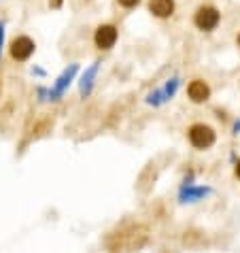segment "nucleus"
Wrapping results in <instances>:
<instances>
[{
	"mask_svg": "<svg viewBox=\"0 0 240 253\" xmlns=\"http://www.w3.org/2000/svg\"><path fill=\"white\" fill-rule=\"evenodd\" d=\"M189 143H192L196 149H208V147L215 145V130L206 124H194L187 132Z\"/></svg>",
	"mask_w": 240,
	"mask_h": 253,
	"instance_id": "nucleus-1",
	"label": "nucleus"
},
{
	"mask_svg": "<svg viewBox=\"0 0 240 253\" xmlns=\"http://www.w3.org/2000/svg\"><path fill=\"white\" fill-rule=\"evenodd\" d=\"M143 232H147V230L145 228H132L128 232H119V234H115L117 243L115 241L109 243V249H138V247H143L147 236L138 238V234H143Z\"/></svg>",
	"mask_w": 240,
	"mask_h": 253,
	"instance_id": "nucleus-2",
	"label": "nucleus"
},
{
	"mask_svg": "<svg viewBox=\"0 0 240 253\" xmlns=\"http://www.w3.org/2000/svg\"><path fill=\"white\" fill-rule=\"evenodd\" d=\"M219 19H221V15H219V11L215 9V6L202 4L200 9L196 11V15H194V24L200 28V30L210 32V30H215V28L219 26Z\"/></svg>",
	"mask_w": 240,
	"mask_h": 253,
	"instance_id": "nucleus-3",
	"label": "nucleus"
},
{
	"mask_svg": "<svg viewBox=\"0 0 240 253\" xmlns=\"http://www.w3.org/2000/svg\"><path fill=\"white\" fill-rule=\"evenodd\" d=\"M77 73H79V64H70L68 68L62 70V75L58 77V79H55V85L47 92V98H49V100H60L62 94L66 92V87L70 85V83H73V79H75V75H77Z\"/></svg>",
	"mask_w": 240,
	"mask_h": 253,
	"instance_id": "nucleus-4",
	"label": "nucleus"
},
{
	"mask_svg": "<svg viewBox=\"0 0 240 253\" xmlns=\"http://www.w3.org/2000/svg\"><path fill=\"white\" fill-rule=\"evenodd\" d=\"M179 85H181V79H176V77H172V79H168L164 87L155 89V92H151L149 96H147V104L160 107V104L168 102V100H170V98L176 94V89H179Z\"/></svg>",
	"mask_w": 240,
	"mask_h": 253,
	"instance_id": "nucleus-5",
	"label": "nucleus"
},
{
	"mask_svg": "<svg viewBox=\"0 0 240 253\" xmlns=\"http://www.w3.org/2000/svg\"><path fill=\"white\" fill-rule=\"evenodd\" d=\"M34 49H37V45L30 37H17L11 43V58L17 62H26L34 53Z\"/></svg>",
	"mask_w": 240,
	"mask_h": 253,
	"instance_id": "nucleus-6",
	"label": "nucleus"
},
{
	"mask_svg": "<svg viewBox=\"0 0 240 253\" xmlns=\"http://www.w3.org/2000/svg\"><path fill=\"white\" fill-rule=\"evenodd\" d=\"M117 28L113 26V24H102V26H98V30H96V34H94V43H96V47L98 49H111L113 45L117 43Z\"/></svg>",
	"mask_w": 240,
	"mask_h": 253,
	"instance_id": "nucleus-7",
	"label": "nucleus"
},
{
	"mask_svg": "<svg viewBox=\"0 0 240 253\" xmlns=\"http://www.w3.org/2000/svg\"><path fill=\"white\" fill-rule=\"evenodd\" d=\"M210 192H213L210 187H202V185H192V183H187V185L181 187L179 200H181V202H198V200H204V198H206Z\"/></svg>",
	"mask_w": 240,
	"mask_h": 253,
	"instance_id": "nucleus-8",
	"label": "nucleus"
},
{
	"mask_svg": "<svg viewBox=\"0 0 240 253\" xmlns=\"http://www.w3.org/2000/svg\"><path fill=\"white\" fill-rule=\"evenodd\" d=\"M187 94H189V98H192V102L200 104V102H206L210 98V87H208L206 81L194 79L192 83H189V87H187Z\"/></svg>",
	"mask_w": 240,
	"mask_h": 253,
	"instance_id": "nucleus-9",
	"label": "nucleus"
},
{
	"mask_svg": "<svg viewBox=\"0 0 240 253\" xmlns=\"http://www.w3.org/2000/svg\"><path fill=\"white\" fill-rule=\"evenodd\" d=\"M98 68H100V62H94V64H91V66L85 70V73H83L81 81H79V92H81L83 98L89 96V94H91V89H94V81H96Z\"/></svg>",
	"mask_w": 240,
	"mask_h": 253,
	"instance_id": "nucleus-10",
	"label": "nucleus"
},
{
	"mask_svg": "<svg viewBox=\"0 0 240 253\" xmlns=\"http://www.w3.org/2000/svg\"><path fill=\"white\" fill-rule=\"evenodd\" d=\"M149 11L155 17L166 19L174 13V0H149Z\"/></svg>",
	"mask_w": 240,
	"mask_h": 253,
	"instance_id": "nucleus-11",
	"label": "nucleus"
},
{
	"mask_svg": "<svg viewBox=\"0 0 240 253\" xmlns=\"http://www.w3.org/2000/svg\"><path fill=\"white\" fill-rule=\"evenodd\" d=\"M140 0H119V4L125 6V9H132V6H136Z\"/></svg>",
	"mask_w": 240,
	"mask_h": 253,
	"instance_id": "nucleus-12",
	"label": "nucleus"
},
{
	"mask_svg": "<svg viewBox=\"0 0 240 253\" xmlns=\"http://www.w3.org/2000/svg\"><path fill=\"white\" fill-rule=\"evenodd\" d=\"M2 45H4V22H0V53H2Z\"/></svg>",
	"mask_w": 240,
	"mask_h": 253,
	"instance_id": "nucleus-13",
	"label": "nucleus"
},
{
	"mask_svg": "<svg viewBox=\"0 0 240 253\" xmlns=\"http://www.w3.org/2000/svg\"><path fill=\"white\" fill-rule=\"evenodd\" d=\"M234 134H240V119L234 124Z\"/></svg>",
	"mask_w": 240,
	"mask_h": 253,
	"instance_id": "nucleus-14",
	"label": "nucleus"
},
{
	"mask_svg": "<svg viewBox=\"0 0 240 253\" xmlns=\"http://www.w3.org/2000/svg\"><path fill=\"white\" fill-rule=\"evenodd\" d=\"M236 177L240 179V160H238V164H236Z\"/></svg>",
	"mask_w": 240,
	"mask_h": 253,
	"instance_id": "nucleus-15",
	"label": "nucleus"
},
{
	"mask_svg": "<svg viewBox=\"0 0 240 253\" xmlns=\"http://www.w3.org/2000/svg\"><path fill=\"white\" fill-rule=\"evenodd\" d=\"M238 45H240V34H238Z\"/></svg>",
	"mask_w": 240,
	"mask_h": 253,
	"instance_id": "nucleus-16",
	"label": "nucleus"
}]
</instances>
